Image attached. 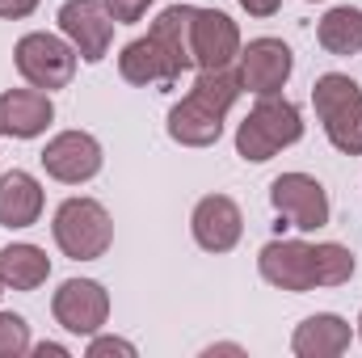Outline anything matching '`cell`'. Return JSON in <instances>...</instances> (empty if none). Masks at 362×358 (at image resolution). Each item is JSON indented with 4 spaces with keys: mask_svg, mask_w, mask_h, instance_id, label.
Returning a JSON list of instances; mask_svg holds the SVG:
<instances>
[{
    "mask_svg": "<svg viewBox=\"0 0 362 358\" xmlns=\"http://www.w3.org/2000/svg\"><path fill=\"white\" fill-rule=\"evenodd\" d=\"M350 342H354V329L337 312H316V316L299 321L291 333L295 358H337L350 350Z\"/></svg>",
    "mask_w": 362,
    "mask_h": 358,
    "instance_id": "obj_17",
    "label": "cell"
},
{
    "mask_svg": "<svg viewBox=\"0 0 362 358\" xmlns=\"http://www.w3.org/2000/svg\"><path fill=\"white\" fill-rule=\"evenodd\" d=\"M55 122V101L47 89H4L0 93V135L4 139H38Z\"/></svg>",
    "mask_w": 362,
    "mask_h": 358,
    "instance_id": "obj_13",
    "label": "cell"
},
{
    "mask_svg": "<svg viewBox=\"0 0 362 358\" xmlns=\"http://www.w3.org/2000/svg\"><path fill=\"white\" fill-rule=\"evenodd\" d=\"M118 76L135 89H152V85H173L169 76V64L160 55V47L144 34V38H131L118 55Z\"/></svg>",
    "mask_w": 362,
    "mask_h": 358,
    "instance_id": "obj_19",
    "label": "cell"
},
{
    "mask_svg": "<svg viewBox=\"0 0 362 358\" xmlns=\"http://www.w3.org/2000/svg\"><path fill=\"white\" fill-rule=\"evenodd\" d=\"M38 4H42V0H0V17H4V21H21V17H30Z\"/></svg>",
    "mask_w": 362,
    "mask_h": 358,
    "instance_id": "obj_25",
    "label": "cell"
},
{
    "mask_svg": "<svg viewBox=\"0 0 362 358\" xmlns=\"http://www.w3.org/2000/svg\"><path fill=\"white\" fill-rule=\"evenodd\" d=\"M257 270L278 291H291V295L316 291V262H312L308 241H270V245H262Z\"/></svg>",
    "mask_w": 362,
    "mask_h": 358,
    "instance_id": "obj_12",
    "label": "cell"
},
{
    "mask_svg": "<svg viewBox=\"0 0 362 358\" xmlns=\"http://www.w3.org/2000/svg\"><path fill=\"white\" fill-rule=\"evenodd\" d=\"M0 295H4V282H0Z\"/></svg>",
    "mask_w": 362,
    "mask_h": 358,
    "instance_id": "obj_29",
    "label": "cell"
},
{
    "mask_svg": "<svg viewBox=\"0 0 362 358\" xmlns=\"http://www.w3.org/2000/svg\"><path fill=\"white\" fill-rule=\"evenodd\" d=\"M223 110L219 105H211L206 97H198V93H185L181 101H173V110H169V139L181 144V148H211V144H219V135H223Z\"/></svg>",
    "mask_w": 362,
    "mask_h": 358,
    "instance_id": "obj_14",
    "label": "cell"
},
{
    "mask_svg": "<svg viewBox=\"0 0 362 358\" xmlns=\"http://www.w3.org/2000/svg\"><path fill=\"white\" fill-rule=\"evenodd\" d=\"M38 358H68V346H59V342H42V346H30Z\"/></svg>",
    "mask_w": 362,
    "mask_h": 358,
    "instance_id": "obj_27",
    "label": "cell"
},
{
    "mask_svg": "<svg viewBox=\"0 0 362 358\" xmlns=\"http://www.w3.org/2000/svg\"><path fill=\"white\" fill-rule=\"evenodd\" d=\"M194 8L198 4H169L156 21H152V30H148V38L160 47V55H165V64H169V76H173V85H177L181 76L194 68V51H189V25H194Z\"/></svg>",
    "mask_w": 362,
    "mask_h": 358,
    "instance_id": "obj_16",
    "label": "cell"
},
{
    "mask_svg": "<svg viewBox=\"0 0 362 358\" xmlns=\"http://www.w3.org/2000/svg\"><path fill=\"white\" fill-rule=\"evenodd\" d=\"M270 202L278 211V228H299V232H320L329 224V190L312 173H282L270 181Z\"/></svg>",
    "mask_w": 362,
    "mask_h": 358,
    "instance_id": "obj_5",
    "label": "cell"
},
{
    "mask_svg": "<svg viewBox=\"0 0 362 358\" xmlns=\"http://www.w3.org/2000/svg\"><path fill=\"white\" fill-rule=\"evenodd\" d=\"M51 236L64 258L72 262H97L114 245V219L97 198H64L51 219Z\"/></svg>",
    "mask_w": 362,
    "mask_h": 358,
    "instance_id": "obj_2",
    "label": "cell"
},
{
    "mask_svg": "<svg viewBox=\"0 0 362 358\" xmlns=\"http://www.w3.org/2000/svg\"><path fill=\"white\" fill-rule=\"evenodd\" d=\"M38 161H42L47 178L64 181V185H85V181H93L101 173L105 152H101V144L93 139L89 131H59V135L47 139Z\"/></svg>",
    "mask_w": 362,
    "mask_h": 358,
    "instance_id": "obj_9",
    "label": "cell"
},
{
    "mask_svg": "<svg viewBox=\"0 0 362 358\" xmlns=\"http://www.w3.org/2000/svg\"><path fill=\"white\" fill-rule=\"evenodd\" d=\"M51 316L59 329H68L76 337H93L110 321V291L97 278H68L51 295Z\"/></svg>",
    "mask_w": 362,
    "mask_h": 358,
    "instance_id": "obj_6",
    "label": "cell"
},
{
    "mask_svg": "<svg viewBox=\"0 0 362 358\" xmlns=\"http://www.w3.org/2000/svg\"><path fill=\"white\" fill-rule=\"evenodd\" d=\"M303 139V114L295 101L286 97H257V105L249 110V118L236 127V156L249 165H266L282 148Z\"/></svg>",
    "mask_w": 362,
    "mask_h": 358,
    "instance_id": "obj_1",
    "label": "cell"
},
{
    "mask_svg": "<svg viewBox=\"0 0 362 358\" xmlns=\"http://www.w3.org/2000/svg\"><path fill=\"white\" fill-rule=\"evenodd\" d=\"M110 354L135 358V346H131V342H122V337H101V333H93V342H89V358H110Z\"/></svg>",
    "mask_w": 362,
    "mask_h": 358,
    "instance_id": "obj_24",
    "label": "cell"
},
{
    "mask_svg": "<svg viewBox=\"0 0 362 358\" xmlns=\"http://www.w3.org/2000/svg\"><path fill=\"white\" fill-rule=\"evenodd\" d=\"M312 105H316V118L325 127V139L337 152H346V156H362V89H358V81H350L346 72L316 76Z\"/></svg>",
    "mask_w": 362,
    "mask_h": 358,
    "instance_id": "obj_3",
    "label": "cell"
},
{
    "mask_svg": "<svg viewBox=\"0 0 362 358\" xmlns=\"http://www.w3.org/2000/svg\"><path fill=\"white\" fill-rule=\"evenodd\" d=\"M189 232H194V245L206 249V253H232L245 236V215L236 207V198L228 194H206L194 202V215H189Z\"/></svg>",
    "mask_w": 362,
    "mask_h": 358,
    "instance_id": "obj_11",
    "label": "cell"
},
{
    "mask_svg": "<svg viewBox=\"0 0 362 358\" xmlns=\"http://www.w3.org/2000/svg\"><path fill=\"white\" fill-rule=\"evenodd\" d=\"M316 42L329 55H358L362 51V8L337 4L316 21Z\"/></svg>",
    "mask_w": 362,
    "mask_h": 358,
    "instance_id": "obj_20",
    "label": "cell"
},
{
    "mask_svg": "<svg viewBox=\"0 0 362 358\" xmlns=\"http://www.w3.org/2000/svg\"><path fill=\"white\" fill-rule=\"evenodd\" d=\"M13 64H17V72H21L25 85L55 93V89H68V85H72L81 55H76V47H72L64 34L30 30V34L17 38V47H13Z\"/></svg>",
    "mask_w": 362,
    "mask_h": 358,
    "instance_id": "obj_4",
    "label": "cell"
},
{
    "mask_svg": "<svg viewBox=\"0 0 362 358\" xmlns=\"http://www.w3.org/2000/svg\"><path fill=\"white\" fill-rule=\"evenodd\" d=\"M358 337H362V316H358Z\"/></svg>",
    "mask_w": 362,
    "mask_h": 358,
    "instance_id": "obj_28",
    "label": "cell"
},
{
    "mask_svg": "<svg viewBox=\"0 0 362 358\" xmlns=\"http://www.w3.org/2000/svg\"><path fill=\"white\" fill-rule=\"evenodd\" d=\"M312 262H316V287H346L354 278V253L337 241L312 245Z\"/></svg>",
    "mask_w": 362,
    "mask_h": 358,
    "instance_id": "obj_21",
    "label": "cell"
},
{
    "mask_svg": "<svg viewBox=\"0 0 362 358\" xmlns=\"http://www.w3.org/2000/svg\"><path fill=\"white\" fill-rule=\"evenodd\" d=\"M240 8H245L249 17H274V13L282 8V0H240Z\"/></svg>",
    "mask_w": 362,
    "mask_h": 358,
    "instance_id": "obj_26",
    "label": "cell"
},
{
    "mask_svg": "<svg viewBox=\"0 0 362 358\" xmlns=\"http://www.w3.org/2000/svg\"><path fill=\"white\" fill-rule=\"evenodd\" d=\"M152 4H156V0H105V8L114 13L118 25H135V21H144V13H148Z\"/></svg>",
    "mask_w": 362,
    "mask_h": 358,
    "instance_id": "obj_23",
    "label": "cell"
},
{
    "mask_svg": "<svg viewBox=\"0 0 362 358\" xmlns=\"http://www.w3.org/2000/svg\"><path fill=\"white\" fill-rule=\"evenodd\" d=\"M30 354V325L17 312H0V358Z\"/></svg>",
    "mask_w": 362,
    "mask_h": 358,
    "instance_id": "obj_22",
    "label": "cell"
},
{
    "mask_svg": "<svg viewBox=\"0 0 362 358\" xmlns=\"http://www.w3.org/2000/svg\"><path fill=\"white\" fill-rule=\"evenodd\" d=\"M42 207H47V194H42V181L34 173L8 169L0 178V228H8V232L34 228L42 219Z\"/></svg>",
    "mask_w": 362,
    "mask_h": 358,
    "instance_id": "obj_15",
    "label": "cell"
},
{
    "mask_svg": "<svg viewBox=\"0 0 362 358\" xmlns=\"http://www.w3.org/2000/svg\"><path fill=\"white\" fill-rule=\"evenodd\" d=\"M236 72H240V85L253 97H274V93L286 89L291 72H295V55L282 38H253L249 47H240V59H236Z\"/></svg>",
    "mask_w": 362,
    "mask_h": 358,
    "instance_id": "obj_10",
    "label": "cell"
},
{
    "mask_svg": "<svg viewBox=\"0 0 362 358\" xmlns=\"http://www.w3.org/2000/svg\"><path fill=\"white\" fill-rule=\"evenodd\" d=\"M240 47H245V42H240V25H236L223 8H194L189 51H194V68H198V72L236 68Z\"/></svg>",
    "mask_w": 362,
    "mask_h": 358,
    "instance_id": "obj_8",
    "label": "cell"
},
{
    "mask_svg": "<svg viewBox=\"0 0 362 358\" xmlns=\"http://www.w3.org/2000/svg\"><path fill=\"white\" fill-rule=\"evenodd\" d=\"M51 278V258L47 249L30 245V241H13L0 249V282L8 291H38Z\"/></svg>",
    "mask_w": 362,
    "mask_h": 358,
    "instance_id": "obj_18",
    "label": "cell"
},
{
    "mask_svg": "<svg viewBox=\"0 0 362 358\" xmlns=\"http://www.w3.org/2000/svg\"><path fill=\"white\" fill-rule=\"evenodd\" d=\"M59 34L76 47V55L85 64H101L114 47V13L105 8V0H64L59 4Z\"/></svg>",
    "mask_w": 362,
    "mask_h": 358,
    "instance_id": "obj_7",
    "label": "cell"
}]
</instances>
